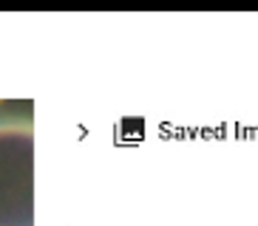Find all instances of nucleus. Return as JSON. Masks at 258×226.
I'll return each instance as SVG.
<instances>
[{
	"label": "nucleus",
	"instance_id": "nucleus-1",
	"mask_svg": "<svg viewBox=\"0 0 258 226\" xmlns=\"http://www.w3.org/2000/svg\"><path fill=\"white\" fill-rule=\"evenodd\" d=\"M0 226H34L31 122H0Z\"/></svg>",
	"mask_w": 258,
	"mask_h": 226
}]
</instances>
